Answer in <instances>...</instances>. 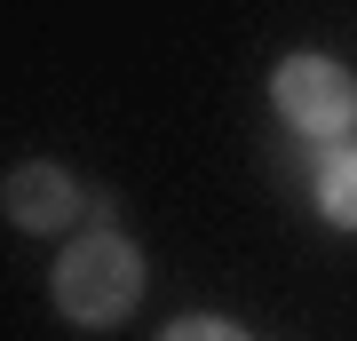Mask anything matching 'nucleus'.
I'll list each match as a JSON object with an SVG mask.
<instances>
[{"label": "nucleus", "instance_id": "f257e3e1", "mask_svg": "<svg viewBox=\"0 0 357 341\" xmlns=\"http://www.w3.org/2000/svg\"><path fill=\"white\" fill-rule=\"evenodd\" d=\"M48 294H56V310H64L72 326L112 333V326H128L135 302H143V254L119 238V230H88V238H72L56 254Z\"/></svg>", "mask_w": 357, "mask_h": 341}, {"label": "nucleus", "instance_id": "f03ea898", "mask_svg": "<svg viewBox=\"0 0 357 341\" xmlns=\"http://www.w3.org/2000/svg\"><path fill=\"white\" fill-rule=\"evenodd\" d=\"M270 103H278V119L294 135H310V143H342L357 127V79H349V63H333V56H286L278 72H270Z\"/></svg>", "mask_w": 357, "mask_h": 341}, {"label": "nucleus", "instance_id": "7ed1b4c3", "mask_svg": "<svg viewBox=\"0 0 357 341\" xmlns=\"http://www.w3.org/2000/svg\"><path fill=\"white\" fill-rule=\"evenodd\" d=\"M0 215H8L16 230H32V238H48V230H64L79 215V183L56 159H24V167L0 175Z\"/></svg>", "mask_w": 357, "mask_h": 341}, {"label": "nucleus", "instance_id": "20e7f679", "mask_svg": "<svg viewBox=\"0 0 357 341\" xmlns=\"http://www.w3.org/2000/svg\"><path fill=\"white\" fill-rule=\"evenodd\" d=\"M318 215L333 230H357V151L349 143H326V159H318Z\"/></svg>", "mask_w": 357, "mask_h": 341}, {"label": "nucleus", "instance_id": "39448f33", "mask_svg": "<svg viewBox=\"0 0 357 341\" xmlns=\"http://www.w3.org/2000/svg\"><path fill=\"white\" fill-rule=\"evenodd\" d=\"M159 341H255L246 326H230V317H175Z\"/></svg>", "mask_w": 357, "mask_h": 341}]
</instances>
